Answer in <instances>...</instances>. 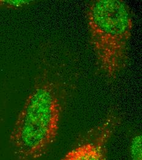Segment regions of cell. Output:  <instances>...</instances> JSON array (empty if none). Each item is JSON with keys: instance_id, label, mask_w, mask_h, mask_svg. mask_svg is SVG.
Returning a JSON list of instances; mask_svg holds the SVG:
<instances>
[{"instance_id": "cell-1", "label": "cell", "mask_w": 142, "mask_h": 160, "mask_svg": "<svg viewBox=\"0 0 142 160\" xmlns=\"http://www.w3.org/2000/svg\"><path fill=\"white\" fill-rule=\"evenodd\" d=\"M67 57L50 43L42 47L33 88L10 134L16 160H41L57 139L78 78Z\"/></svg>"}, {"instance_id": "cell-2", "label": "cell", "mask_w": 142, "mask_h": 160, "mask_svg": "<svg viewBox=\"0 0 142 160\" xmlns=\"http://www.w3.org/2000/svg\"><path fill=\"white\" fill-rule=\"evenodd\" d=\"M89 42L98 71L105 80H117L129 60L133 20L122 0H93L87 9Z\"/></svg>"}, {"instance_id": "cell-3", "label": "cell", "mask_w": 142, "mask_h": 160, "mask_svg": "<svg viewBox=\"0 0 142 160\" xmlns=\"http://www.w3.org/2000/svg\"><path fill=\"white\" fill-rule=\"evenodd\" d=\"M121 122L117 112H110L98 124L79 136L60 160H108L109 143Z\"/></svg>"}, {"instance_id": "cell-4", "label": "cell", "mask_w": 142, "mask_h": 160, "mask_svg": "<svg viewBox=\"0 0 142 160\" xmlns=\"http://www.w3.org/2000/svg\"><path fill=\"white\" fill-rule=\"evenodd\" d=\"M36 2L34 0H0V9H19Z\"/></svg>"}, {"instance_id": "cell-5", "label": "cell", "mask_w": 142, "mask_h": 160, "mask_svg": "<svg viewBox=\"0 0 142 160\" xmlns=\"http://www.w3.org/2000/svg\"><path fill=\"white\" fill-rule=\"evenodd\" d=\"M142 137L141 133L135 134L131 140L130 155L131 160H142Z\"/></svg>"}, {"instance_id": "cell-6", "label": "cell", "mask_w": 142, "mask_h": 160, "mask_svg": "<svg viewBox=\"0 0 142 160\" xmlns=\"http://www.w3.org/2000/svg\"><path fill=\"white\" fill-rule=\"evenodd\" d=\"M2 108H1V104H0V124H1V122L2 121Z\"/></svg>"}]
</instances>
